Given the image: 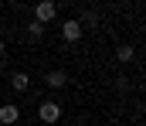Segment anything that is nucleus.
<instances>
[{"label":"nucleus","instance_id":"10","mask_svg":"<svg viewBox=\"0 0 146 126\" xmlns=\"http://www.w3.org/2000/svg\"><path fill=\"white\" fill-rule=\"evenodd\" d=\"M115 89H119V92H126V89H129V79H126V75H122V79H115Z\"/></svg>","mask_w":146,"mask_h":126},{"label":"nucleus","instance_id":"8","mask_svg":"<svg viewBox=\"0 0 146 126\" xmlns=\"http://www.w3.org/2000/svg\"><path fill=\"white\" fill-rule=\"evenodd\" d=\"M78 24H82V31H85V27H92V24H95V10H85V14L78 17Z\"/></svg>","mask_w":146,"mask_h":126},{"label":"nucleus","instance_id":"1","mask_svg":"<svg viewBox=\"0 0 146 126\" xmlns=\"http://www.w3.org/2000/svg\"><path fill=\"white\" fill-rule=\"evenodd\" d=\"M37 119H41V123H58V119H61V106H58V102H54V99H44V102H41V106H37Z\"/></svg>","mask_w":146,"mask_h":126},{"label":"nucleus","instance_id":"7","mask_svg":"<svg viewBox=\"0 0 146 126\" xmlns=\"http://www.w3.org/2000/svg\"><path fill=\"white\" fill-rule=\"evenodd\" d=\"M115 58H119L122 65H129V61L136 58V51H133V44H119V48H115Z\"/></svg>","mask_w":146,"mask_h":126},{"label":"nucleus","instance_id":"11","mask_svg":"<svg viewBox=\"0 0 146 126\" xmlns=\"http://www.w3.org/2000/svg\"><path fill=\"white\" fill-rule=\"evenodd\" d=\"M0 58H3V41H0Z\"/></svg>","mask_w":146,"mask_h":126},{"label":"nucleus","instance_id":"5","mask_svg":"<svg viewBox=\"0 0 146 126\" xmlns=\"http://www.w3.org/2000/svg\"><path fill=\"white\" fill-rule=\"evenodd\" d=\"M44 85H48V89H65V85H68V72H61V68L48 72V75H44Z\"/></svg>","mask_w":146,"mask_h":126},{"label":"nucleus","instance_id":"3","mask_svg":"<svg viewBox=\"0 0 146 126\" xmlns=\"http://www.w3.org/2000/svg\"><path fill=\"white\" fill-rule=\"evenodd\" d=\"M82 34H85V31H82V24H78L75 17H68V21L61 24V38H65V41H68V44H75V41H78V38H82Z\"/></svg>","mask_w":146,"mask_h":126},{"label":"nucleus","instance_id":"6","mask_svg":"<svg viewBox=\"0 0 146 126\" xmlns=\"http://www.w3.org/2000/svg\"><path fill=\"white\" fill-rule=\"evenodd\" d=\"M10 89H14V92H27V89H31V75H27V72H14V75H10Z\"/></svg>","mask_w":146,"mask_h":126},{"label":"nucleus","instance_id":"2","mask_svg":"<svg viewBox=\"0 0 146 126\" xmlns=\"http://www.w3.org/2000/svg\"><path fill=\"white\" fill-rule=\"evenodd\" d=\"M54 17H58V7H54L51 0H41V3H34V21L41 24V27H44V24H51Z\"/></svg>","mask_w":146,"mask_h":126},{"label":"nucleus","instance_id":"9","mask_svg":"<svg viewBox=\"0 0 146 126\" xmlns=\"http://www.w3.org/2000/svg\"><path fill=\"white\" fill-rule=\"evenodd\" d=\"M41 34H44V27H41V24H37V21H31V24H27V38H41Z\"/></svg>","mask_w":146,"mask_h":126},{"label":"nucleus","instance_id":"4","mask_svg":"<svg viewBox=\"0 0 146 126\" xmlns=\"http://www.w3.org/2000/svg\"><path fill=\"white\" fill-rule=\"evenodd\" d=\"M17 119H21V109H17L14 102H3V106H0V123H3V126H14Z\"/></svg>","mask_w":146,"mask_h":126}]
</instances>
